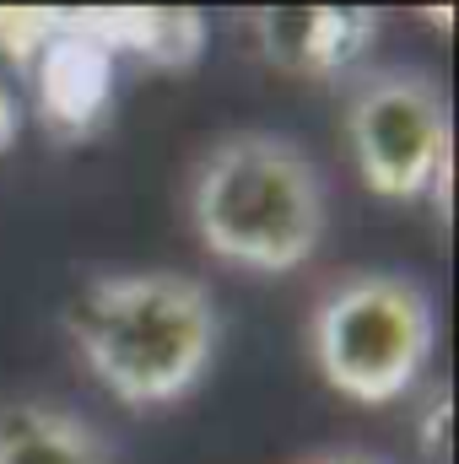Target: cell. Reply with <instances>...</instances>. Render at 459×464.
I'll return each instance as SVG.
<instances>
[{
  "mask_svg": "<svg viewBox=\"0 0 459 464\" xmlns=\"http://www.w3.org/2000/svg\"><path fill=\"white\" fill-rule=\"evenodd\" d=\"M82 22L109 54H141L151 65H190L206 44V22L190 11H87Z\"/></svg>",
  "mask_w": 459,
  "mask_h": 464,
  "instance_id": "8",
  "label": "cell"
},
{
  "mask_svg": "<svg viewBox=\"0 0 459 464\" xmlns=\"http://www.w3.org/2000/svg\"><path fill=\"white\" fill-rule=\"evenodd\" d=\"M65 330L124 411H168L206 383L222 351V308L184 270H103L76 292Z\"/></svg>",
  "mask_w": 459,
  "mask_h": 464,
  "instance_id": "1",
  "label": "cell"
},
{
  "mask_svg": "<svg viewBox=\"0 0 459 464\" xmlns=\"http://www.w3.org/2000/svg\"><path fill=\"white\" fill-rule=\"evenodd\" d=\"M346 151L356 179L378 200H449L454 179V130L449 98L427 71H373L346 98Z\"/></svg>",
  "mask_w": 459,
  "mask_h": 464,
  "instance_id": "4",
  "label": "cell"
},
{
  "mask_svg": "<svg viewBox=\"0 0 459 464\" xmlns=\"http://www.w3.org/2000/svg\"><path fill=\"white\" fill-rule=\"evenodd\" d=\"M190 227L222 265L254 276L303 270L330 222L319 162L281 130H232L190 173Z\"/></svg>",
  "mask_w": 459,
  "mask_h": 464,
  "instance_id": "2",
  "label": "cell"
},
{
  "mask_svg": "<svg viewBox=\"0 0 459 464\" xmlns=\"http://www.w3.org/2000/svg\"><path fill=\"white\" fill-rule=\"evenodd\" d=\"M444 449H449V400H444V389L433 394V421H427V454L444 464Z\"/></svg>",
  "mask_w": 459,
  "mask_h": 464,
  "instance_id": "10",
  "label": "cell"
},
{
  "mask_svg": "<svg viewBox=\"0 0 459 464\" xmlns=\"http://www.w3.org/2000/svg\"><path fill=\"white\" fill-rule=\"evenodd\" d=\"M308 362L351 405L405 400L438 341L433 297L400 270H346L308 308Z\"/></svg>",
  "mask_w": 459,
  "mask_h": 464,
  "instance_id": "3",
  "label": "cell"
},
{
  "mask_svg": "<svg viewBox=\"0 0 459 464\" xmlns=\"http://www.w3.org/2000/svg\"><path fill=\"white\" fill-rule=\"evenodd\" d=\"M298 464H389V459H378L367 449H325V454H308V459H298Z\"/></svg>",
  "mask_w": 459,
  "mask_h": 464,
  "instance_id": "11",
  "label": "cell"
},
{
  "mask_svg": "<svg viewBox=\"0 0 459 464\" xmlns=\"http://www.w3.org/2000/svg\"><path fill=\"white\" fill-rule=\"evenodd\" d=\"M27 76H33L38 119L54 135H87L103 124L114 92V54L87 33L82 16H60V27L27 60Z\"/></svg>",
  "mask_w": 459,
  "mask_h": 464,
  "instance_id": "5",
  "label": "cell"
},
{
  "mask_svg": "<svg viewBox=\"0 0 459 464\" xmlns=\"http://www.w3.org/2000/svg\"><path fill=\"white\" fill-rule=\"evenodd\" d=\"M249 33L276 71L330 82V76H346L367 60V49L378 44V16L373 11H319V5L254 11Z\"/></svg>",
  "mask_w": 459,
  "mask_h": 464,
  "instance_id": "6",
  "label": "cell"
},
{
  "mask_svg": "<svg viewBox=\"0 0 459 464\" xmlns=\"http://www.w3.org/2000/svg\"><path fill=\"white\" fill-rule=\"evenodd\" d=\"M22 135V98L11 92V82L0 76V151H11Z\"/></svg>",
  "mask_w": 459,
  "mask_h": 464,
  "instance_id": "9",
  "label": "cell"
},
{
  "mask_svg": "<svg viewBox=\"0 0 459 464\" xmlns=\"http://www.w3.org/2000/svg\"><path fill=\"white\" fill-rule=\"evenodd\" d=\"M0 464H114V454L87 416L49 400H5Z\"/></svg>",
  "mask_w": 459,
  "mask_h": 464,
  "instance_id": "7",
  "label": "cell"
}]
</instances>
